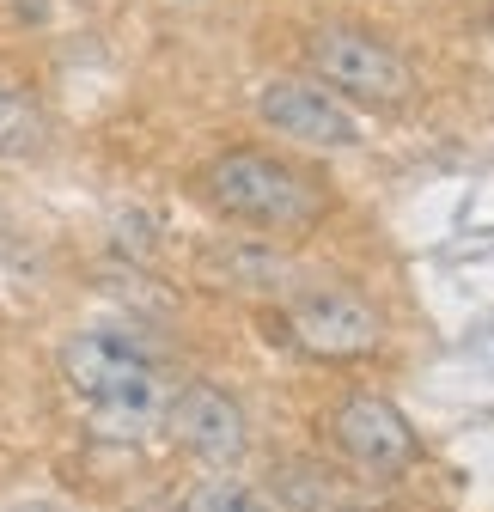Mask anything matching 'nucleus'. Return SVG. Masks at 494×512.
Returning <instances> with one entry per match:
<instances>
[{"label": "nucleus", "mask_w": 494, "mask_h": 512, "mask_svg": "<svg viewBox=\"0 0 494 512\" xmlns=\"http://www.w3.org/2000/svg\"><path fill=\"white\" fill-rule=\"evenodd\" d=\"M330 439L366 476H397V470L415 464V427L385 397H348L330 421Z\"/></svg>", "instance_id": "obj_5"}, {"label": "nucleus", "mask_w": 494, "mask_h": 512, "mask_svg": "<svg viewBox=\"0 0 494 512\" xmlns=\"http://www.w3.org/2000/svg\"><path fill=\"white\" fill-rule=\"evenodd\" d=\"M171 433L183 439V452H196L202 464H238L244 445H251L244 409L220 384H190V391L171 403Z\"/></svg>", "instance_id": "obj_7"}, {"label": "nucleus", "mask_w": 494, "mask_h": 512, "mask_svg": "<svg viewBox=\"0 0 494 512\" xmlns=\"http://www.w3.org/2000/svg\"><path fill=\"white\" fill-rule=\"evenodd\" d=\"M263 122L275 135L299 141V147H354L360 128L354 116L330 98V86H305V80H269L263 98H257Z\"/></svg>", "instance_id": "obj_6"}, {"label": "nucleus", "mask_w": 494, "mask_h": 512, "mask_svg": "<svg viewBox=\"0 0 494 512\" xmlns=\"http://www.w3.org/2000/svg\"><path fill=\"white\" fill-rule=\"evenodd\" d=\"M305 55H312L318 86H330V92H348V98H366V104H403L415 92L409 61L397 49H385L379 37H366V31L324 25V31H312Z\"/></svg>", "instance_id": "obj_2"}, {"label": "nucleus", "mask_w": 494, "mask_h": 512, "mask_svg": "<svg viewBox=\"0 0 494 512\" xmlns=\"http://www.w3.org/2000/svg\"><path fill=\"white\" fill-rule=\"evenodd\" d=\"M37 147H43V116L19 92L0 86V159H31Z\"/></svg>", "instance_id": "obj_8"}, {"label": "nucleus", "mask_w": 494, "mask_h": 512, "mask_svg": "<svg viewBox=\"0 0 494 512\" xmlns=\"http://www.w3.org/2000/svg\"><path fill=\"white\" fill-rule=\"evenodd\" d=\"M208 202L232 220H251V226H305L318 214V189L312 177H299L293 165L269 159V153H226L208 165Z\"/></svg>", "instance_id": "obj_1"}, {"label": "nucleus", "mask_w": 494, "mask_h": 512, "mask_svg": "<svg viewBox=\"0 0 494 512\" xmlns=\"http://www.w3.org/2000/svg\"><path fill=\"white\" fill-rule=\"evenodd\" d=\"M183 512H275L257 488H244V482H202L190 488V500H183Z\"/></svg>", "instance_id": "obj_9"}, {"label": "nucleus", "mask_w": 494, "mask_h": 512, "mask_svg": "<svg viewBox=\"0 0 494 512\" xmlns=\"http://www.w3.org/2000/svg\"><path fill=\"white\" fill-rule=\"evenodd\" d=\"M293 336L312 354H324V360H348V354H373L385 342V324H379V311L360 293L318 287V293L293 299Z\"/></svg>", "instance_id": "obj_4"}, {"label": "nucleus", "mask_w": 494, "mask_h": 512, "mask_svg": "<svg viewBox=\"0 0 494 512\" xmlns=\"http://www.w3.org/2000/svg\"><path fill=\"white\" fill-rule=\"evenodd\" d=\"M61 372L68 384L104 415H147L159 403V372L141 348L116 336H74L61 348Z\"/></svg>", "instance_id": "obj_3"}]
</instances>
